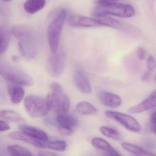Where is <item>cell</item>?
<instances>
[{"instance_id":"cell-32","label":"cell","mask_w":156,"mask_h":156,"mask_svg":"<svg viewBox=\"0 0 156 156\" xmlns=\"http://www.w3.org/2000/svg\"><path fill=\"white\" fill-rule=\"evenodd\" d=\"M144 145L146 147L149 148H152V149L154 148H154H156V145L155 144L154 142H152V141H146Z\"/></svg>"},{"instance_id":"cell-24","label":"cell","mask_w":156,"mask_h":156,"mask_svg":"<svg viewBox=\"0 0 156 156\" xmlns=\"http://www.w3.org/2000/svg\"><path fill=\"white\" fill-rule=\"evenodd\" d=\"M7 150L9 154L13 156H31L33 155V154L28 150L17 145L10 146L7 148Z\"/></svg>"},{"instance_id":"cell-12","label":"cell","mask_w":156,"mask_h":156,"mask_svg":"<svg viewBox=\"0 0 156 156\" xmlns=\"http://www.w3.org/2000/svg\"><path fill=\"white\" fill-rule=\"evenodd\" d=\"M9 136L11 139L23 141L38 148H45L44 145L45 141L36 139L23 132H13L10 133Z\"/></svg>"},{"instance_id":"cell-5","label":"cell","mask_w":156,"mask_h":156,"mask_svg":"<svg viewBox=\"0 0 156 156\" xmlns=\"http://www.w3.org/2000/svg\"><path fill=\"white\" fill-rule=\"evenodd\" d=\"M24 103L27 111L33 117L45 116L50 110L46 99L39 96L29 95L26 97Z\"/></svg>"},{"instance_id":"cell-8","label":"cell","mask_w":156,"mask_h":156,"mask_svg":"<svg viewBox=\"0 0 156 156\" xmlns=\"http://www.w3.org/2000/svg\"><path fill=\"white\" fill-rule=\"evenodd\" d=\"M56 120L58 131L65 135L72 134L78 125L77 119L67 113L58 114Z\"/></svg>"},{"instance_id":"cell-26","label":"cell","mask_w":156,"mask_h":156,"mask_svg":"<svg viewBox=\"0 0 156 156\" xmlns=\"http://www.w3.org/2000/svg\"><path fill=\"white\" fill-rule=\"evenodd\" d=\"M147 71L152 72L155 67V60L154 57L149 56L147 58Z\"/></svg>"},{"instance_id":"cell-33","label":"cell","mask_w":156,"mask_h":156,"mask_svg":"<svg viewBox=\"0 0 156 156\" xmlns=\"http://www.w3.org/2000/svg\"><path fill=\"white\" fill-rule=\"evenodd\" d=\"M150 121L154 124H156V111L150 116Z\"/></svg>"},{"instance_id":"cell-9","label":"cell","mask_w":156,"mask_h":156,"mask_svg":"<svg viewBox=\"0 0 156 156\" xmlns=\"http://www.w3.org/2000/svg\"><path fill=\"white\" fill-rule=\"evenodd\" d=\"M74 80L76 86L80 91L86 94L91 92V86L88 76L81 68L76 69L74 72Z\"/></svg>"},{"instance_id":"cell-3","label":"cell","mask_w":156,"mask_h":156,"mask_svg":"<svg viewBox=\"0 0 156 156\" xmlns=\"http://www.w3.org/2000/svg\"><path fill=\"white\" fill-rule=\"evenodd\" d=\"M67 14L66 9H62L48 25V41L49 48L53 54L58 50L60 36Z\"/></svg>"},{"instance_id":"cell-29","label":"cell","mask_w":156,"mask_h":156,"mask_svg":"<svg viewBox=\"0 0 156 156\" xmlns=\"http://www.w3.org/2000/svg\"><path fill=\"white\" fill-rule=\"evenodd\" d=\"M118 1L119 0H94V2L97 4H104L116 2Z\"/></svg>"},{"instance_id":"cell-11","label":"cell","mask_w":156,"mask_h":156,"mask_svg":"<svg viewBox=\"0 0 156 156\" xmlns=\"http://www.w3.org/2000/svg\"><path fill=\"white\" fill-rule=\"evenodd\" d=\"M69 25L74 27H94L99 26L95 18L78 15H71L68 18Z\"/></svg>"},{"instance_id":"cell-16","label":"cell","mask_w":156,"mask_h":156,"mask_svg":"<svg viewBox=\"0 0 156 156\" xmlns=\"http://www.w3.org/2000/svg\"><path fill=\"white\" fill-rule=\"evenodd\" d=\"M20 131L36 139L43 141H47L48 136L43 130L30 125H22L19 128Z\"/></svg>"},{"instance_id":"cell-4","label":"cell","mask_w":156,"mask_h":156,"mask_svg":"<svg viewBox=\"0 0 156 156\" xmlns=\"http://www.w3.org/2000/svg\"><path fill=\"white\" fill-rule=\"evenodd\" d=\"M0 75L10 83L24 86H32L34 83L29 74L6 63H0Z\"/></svg>"},{"instance_id":"cell-14","label":"cell","mask_w":156,"mask_h":156,"mask_svg":"<svg viewBox=\"0 0 156 156\" xmlns=\"http://www.w3.org/2000/svg\"><path fill=\"white\" fill-rule=\"evenodd\" d=\"M7 93L12 103L18 104L24 96V90L21 85L10 83L7 87Z\"/></svg>"},{"instance_id":"cell-27","label":"cell","mask_w":156,"mask_h":156,"mask_svg":"<svg viewBox=\"0 0 156 156\" xmlns=\"http://www.w3.org/2000/svg\"><path fill=\"white\" fill-rule=\"evenodd\" d=\"M137 56L140 60H144L145 59L147 56V52L145 49L143 48L139 47L136 50Z\"/></svg>"},{"instance_id":"cell-20","label":"cell","mask_w":156,"mask_h":156,"mask_svg":"<svg viewBox=\"0 0 156 156\" xmlns=\"http://www.w3.org/2000/svg\"><path fill=\"white\" fill-rule=\"evenodd\" d=\"M78 113L81 115H93L98 112L97 108L90 103L82 101L79 103L76 107Z\"/></svg>"},{"instance_id":"cell-30","label":"cell","mask_w":156,"mask_h":156,"mask_svg":"<svg viewBox=\"0 0 156 156\" xmlns=\"http://www.w3.org/2000/svg\"><path fill=\"white\" fill-rule=\"evenodd\" d=\"M152 72L151 71H147L143 75L142 77V80L143 81H148L150 79L152 75Z\"/></svg>"},{"instance_id":"cell-35","label":"cell","mask_w":156,"mask_h":156,"mask_svg":"<svg viewBox=\"0 0 156 156\" xmlns=\"http://www.w3.org/2000/svg\"><path fill=\"white\" fill-rule=\"evenodd\" d=\"M154 81L155 83H156V73L155 76L154 77Z\"/></svg>"},{"instance_id":"cell-23","label":"cell","mask_w":156,"mask_h":156,"mask_svg":"<svg viewBox=\"0 0 156 156\" xmlns=\"http://www.w3.org/2000/svg\"><path fill=\"white\" fill-rule=\"evenodd\" d=\"M100 131L105 136L115 140H120L121 139V134L115 129L107 126H101Z\"/></svg>"},{"instance_id":"cell-10","label":"cell","mask_w":156,"mask_h":156,"mask_svg":"<svg viewBox=\"0 0 156 156\" xmlns=\"http://www.w3.org/2000/svg\"><path fill=\"white\" fill-rule=\"evenodd\" d=\"M156 107V89L145 100L139 104L129 108L127 110L130 114L141 113Z\"/></svg>"},{"instance_id":"cell-22","label":"cell","mask_w":156,"mask_h":156,"mask_svg":"<svg viewBox=\"0 0 156 156\" xmlns=\"http://www.w3.org/2000/svg\"><path fill=\"white\" fill-rule=\"evenodd\" d=\"M45 147L48 148L55 151L63 152L67 148L66 143L61 140L53 141H45Z\"/></svg>"},{"instance_id":"cell-36","label":"cell","mask_w":156,"mask_h":156,"mask_svg":"<svg viewBox=\"0 0 156 156\" xmlns=\"http://www.w3.org/2000/svg\"><path fill=\"white\" fill-rule=\"evenodd\" d=\"M4 1H11V0H4Z\"/></svg>"},{"instance_id":"cell-18","label":"cell","mask_w":156,"mask_h":156,"mask_svg":"<svg viewBox=\"0 0 156 156\" xmlns=\"http://www.w3.org/2000/svg\"><path fill=\"white\" fill-rule=\"evenodd\" d=\"M45 4V0H27L24 5V8L27 13L34 14L42 10Z\"/></svg>"},{"instance_id":"cell-2","label":"cell","mask_w":156,"mask_h":156,"mask_svg":"<svg viewBox=\"0 0 156 156\" xmlns=\"http://www.w3.org/2000/svg\"><path fill=\"white\" fill-rule=\"evenodd\" d=\"M92 14L95 17L112 15L129 18L135 15V11L131 5L115 2L98 4L93 10Z\"/></svg>"},{"instance_id":"cell-34","label":"cell","mask_w":156,"mask_h":156,"mask_svg":"<svg viewBox=\"0 0 156 156\" xmlns=\"http://www.w3.org/2000/svg\"><path fill=\"white\" fill-rule=\"evenodd\" d=\"M152 128H153V131H154V133L156 135V124H154Z\"/></svg>"},{"instance_id":"cell-21","label":"cell","mask_w":156,"mask_h":156,"mask_svg":"<svg viewBox=\"0 0 156 156\" xmlns=\"http://www.w3.org/2000/svg\"><path fill=\"white\" fill-rule=\"evenodd\" d=\"M0 117L3 120L16 123L25 122V119L21 114L11 110H5L1 111Z\"/></svg>"},{"instance_id":"cell-31","label":"cell","mask_w":156,"mask_h":156,"mask_svg":"<svg viewBox=\"0 0 156 156\" xmlns=\"http://www.w3.org/2000/svg\"><path fill=\"white\" fill-rule=\"evenodd\" d=\"M39 155L44 156H56V154L51 152H48V151H40L39 152Z\"/></svg>"},{"instance_id":"cell-19","label":"cell","mask_w":156,"mask_h":156,"mask_svg":"<svg viewBox=\"0 0 156 156\" xmlns=\"http://www.w3.org/2000/svg\"><path fill=\"white\" fill-rule=\"evenodd\" d=\"M122 146L125 150L134 154L138 155L155 156L156 154L146 150L145 148L133 144L124 143L122 144Z\"/></svg>"},{"instance_id":"cell-15","label":"cell","mask_w":156,"mask_h":156,"mask_svg":"<svg viewBox=\"0 0 156 156\" xmlns=\"http://www.w3.org/2000/svg\"><path fill=\"white\" fill-rule=\"evenodd\" d=\"M91 143L96 149L104 151L107 155L120 156L121 154L116 151L107 141L101 138L92 139Z\"/></svg>"},{"instance_id":"cell-7","label":"cell","mask_w":156,"mask_h":156,"mask_svg":"<svg viewBox=\"0 0 156 156\" xmlns=\"http://www.w3.org/2000/svg\"><path fill=\"white\" fill-rule=\"evenodd\" d=\"M65 61L63 51L58 49L56 53H52L47 62V70L49 75L55 78L59 77L64 71Z\"/></svg>"},{"instance_id":"cell-28","label":"cell","mask_w":156,"mask_h":156,"mask_svg":"<svg viewBox=\"0 0 156 156\" xmlns=\"http://www.w3.org/2000/svg\"><path fill=\"white\" fill-rule=\"evenodd\" d=\"M10 129V125L6 122L0 121V132H5Z\"/></svg>"},{"instance_id":"cell-13","label":"cell","mask_w":156,"mask_h":156,"mask_svg":"<svg viewBox=\"0 0 156 156\" xmlns=\"http://www.w3.org/2000/svg\"><path fill=\"white\" fill-rule=\"evenodd\" d=\"M99 99L104 105L110 108L119 107L122 102V99L120 96L108 92H101L99 94Z\"/></svg>"},{"instance_id":"cell-25","label":"cell","mask_w":156,"mask_h":156,"mask_svg":"<svg viewBox=\"0 0 156 156\" xmlns=\"http://www.w3.org/2000/svg\"><path fill=\"white\" fill-rule=\"evenodd\" d=\"M9 45V37L5 30L0 28V53L6 51Z\"/></svg>"},{"instance_id":"cell-1","label":"cell","mask_w":156,"mask_h":156,"mask_svg":"<svg viewBox=\"0 0 156 156\" xmlns=\"http://www.w3.org/2000/svg\"><path fill=\"white\" fill-rule=\"evenodd\" d=\"M50 89L46 99L50 110L58 114L67 113L70 107V100L66 92L56 82L50 84Z\"/></svg>"},{"instance_id":"cell-6","label":"cell","mask_w":156,"mask_h":156,"mask_svg":"<svg viewBox=\"0 0 156 156\" xmlns=\"http://www.w3.org/2000/svg\"><path fill=\"white\" fill-rule=\"evenodd\" d=\"M105 115L108 118L116 121L127 130L134 132H138L141 130V126L133 116L118 112L108 111Z\"/></svg>"},{"instance_id":"cell-17","label":"cell","mask_w":156,"mask_h":156,"mask_svg":"<svg viewBox=\"0 0 156 156\" xmlns=\"http://www.w3.org/2000/svg\"><path fill=\"white\" fill-rule=\"evenodd\" d=\"M96 17L97 18L95 19L99 26H104L119 30H122L124 28L121 22L108 16H104Z\"/></svg>"}]
</instances>
